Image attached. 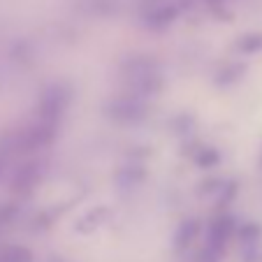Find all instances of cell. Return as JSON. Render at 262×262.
Wrapping results in <instances>:
<instances>
[{
  "instance_id": "6da1fadb",
  "label": "cell",
  "mask_w": 262,
  "mask_h": 262,
  "mask_svg": "<svg viewBox=\"0 0 262 262\" xmlns=\"http://www.w3.org/2000/svg\"><path fill=\"white\" fill-rule=\"evenodd\" d=\"M54 139V128L47 121H37L33 125H26L12 139V148L16 151H35V148H45Z\"/></svg>"
},
{
  "instance_id": "7a4b0ae2",
  "label": "cell",
  "mask_w": 262,
  "mask_h": 262,
  "mask_svg": "<svg viewBox=\"0 0 262 262\" xmlns=\"http://www.w3.org/2000/svg\"><path fill=\"white\" fill-rule=\"evenodd\" d=\"M234 232V221L230 216H221L209 225V232H207V253L213 257H218L225 246H228L230 237Z\"/></svg>"
},
{
  "instance_id": "3957f363",
  "label": "cell",
  "mask_w": 262,
  "mask_h": 262,
  "mask_svg": "<svg viewBox=\"0 0 262 262\" xmlns=\"http://www.w3.org/2000/svg\"><path fill=\"white\" fill-rule=\"evenodd\" d=\"M112 114L121 121H137L142 119L146 112H144V104L139 98H133V95H125V98L116 100L114 107H112Z\"/></svg>"
},
{
  "instance_id": "277c9868",
  "label": "cell",
  "mask_w": 262,
  "mask_h": 262,
  "mask_svg": "<svg viewBox=\"0 0 262 262\" xmlns=\"http://www.w3.org/2000/svg\"><path fill=\"white\" fill-rule=\"evenodd\" d=\"M109 213L107 207H98V209H91L89 213H84V216L77 221V225H74V230H79V232H93L95 228H98L100 223L104 221V216Z\"/></svg>"
},
{
  "instance_id": "5b68a950",
  "label": "cell",
  "mask_w": 262,
  "mask_h": 262,
  "mask_svg": "<svg viewBox=\"0 0 262 262\" xmlns=\"http://www.w3.org/2000/svg\"><path fill=\"white\" fill-rule=\"evenodd\" d=\"M0 262H33V253L26 246H5L0 251Z\"/></svg>"
},
{
  "instance_id": "8992f818",
  "label": "cell",
  "mask_w": 262,
  "mask_h": 262,
  "mask_svg": "<svg viewBox=\"0 0 262 262\" xmlns=\"http://www.w3.org/2000/svg\"><path fill=\"white\" fill-rule=\"evenodd\" d=\"M198 223L195 221H186L179 228V232H177V248L179 251H183L186 246H190V242H193L195 237H198Z\"/></svg>"
},
{
  "instance_id": "52a82bcc",
  "label": "cell",
  "mask_w": 262,
  "mask_h": 262,
  "mask_svg": "<svg viewBox=\"0 0 262 262\" xmlns=\"http://www.w3.org/2000/svg\"><path fill=\"white\" fill-rule=\"evenodd\" d=\"M237 49L244 51V54H257V51H262V33H251L246 37H242L237 42Z\"/></svg>"
},
{
  "instance_id": "ba28073f",
  "label": "cell",
  "mask_w": 262,
  "mask_h": 262,
  "mask_svg": "<svg viewBox=\"0 0 262 262\" xmlns=\"http://www.w3.org/2000/svg\"><path fill=\"white\" fill-rule=\"evenodd\" d=\"M218 163V154L213 148H202V154L198 156V165L200 167H213Z\"/></svg>"
},
{
  "instance_id": "9c48e42d",
  "label": "cell",
  "mask_w": 262,
  "mask_h": 262,
  "mask_svg": "<svg viewBox=\"0 0 262 262\" xmlns=\"http://www.w3.org/2000/svg\"><path fill=\"white\" fill-rule=\"evenodd\" d=\"M260 232H262V230H260V225H255V223H248L246 228L242 230V239H244V242H246V244H253V242H257V237H260Z\"/></svg>"
},
{
  "instance_id": "30bf717a",
  "label": "cell",
  "mask_w": 262,
  "mask_h": 262,
  "mask_svg": "<svg viewBox=\"0 0 262 262\" xmlns=\"http://www.w3.org/2000/svg\"><path fill=\"white\" fill-rule=\"evenodd\" d=\"M0 172H3V160H0Z\"/></svg>"
},
{
  "instance_id": "8fae6325",
  "label": "cell",
  "mask_w": 262,
  "mask_h": 262,
  "mask_svg": "<svg viewBox=\"0 0 262 262\" xmlns=\"http://www.w3.org/2000/svg\"><path fill=\"white\" fill-rule=\"evenodd\" d=\"M260 165H262V160H260Z\"/></svg>"
}]
</instances>
